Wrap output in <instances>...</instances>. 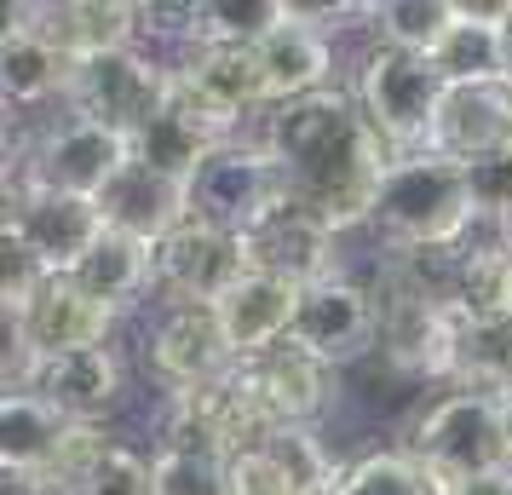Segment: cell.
I'll list each match as a JSON object with an SVG mask.
<instances>
[{"mask_svg": "<svg viewBox=\"0 0 512 495\" xmlns=\"http://www.w3.org/2000/svg\"><path fill=\"white\" fill-rule=\"evenodd\" d=\"M265 449H271V461L288 472V484L300 495H334L340 490V472L346 467L328 455V444L317 438V426H271Z\"/></svg>", "mask_w": 512, "mask_h": 495, "instance_id": "4dcf8cb0", "label": "cell"}, {"mask_svg": "<svg viewBox=\"0 0 512 495\" xmlns=\"http://www.w3.org/2000/svg\"><path fill=\"white\" fill-rule=\"evenodd\" d=\"M236 375L271 426H317V415L334 403V369L305 357L300 346H277L254 363H236Z\"/></svg>", "mask_w": 512, "mask_h": 495, "instance_id": "e0dca14e", "label": "cell"}, {"mask_svg": "<svg viewBox=\"0 0 512 495\" xmlns=\"http://www.w3.org/2000/svg\"><path fill=\"white\" fill-rule=\"evenodd\" d=\"M75 495H156V484H150V455H139L133 444L116 438L93 467L81 472Z\"/></svg>", "mask_w": 512, "mask_h": 495, "instance_id": "d6a6232c", "label": "cell"}, {"mask_svg": "<svg viewBox=\"0 0 512 495\" xmlns=\"http://www.w3.org/2000/svg\"><path fill=\"white\" fill-rule=\"evenodd\" d=\"M213 150H219V144L202 139V133H196L185 116H173L167 104H162V116L144 121L139 133H133V162H144V167H156V173H167L173 185H190V179L202 173V162H208Z\"/></svg>", "mask_w": 512, "mask_h": 495, "instance_id": "f1b7e54d", "label": "cell"}, {"mask_svg": "<svg viewBox=\"0 0 512 495\" xmlns=\"http://www.w3.org/2000/svg\"><path fill=\"white\" fill-rule=\"evenodd\" d=\"M144 363L162 380V392H190V386L225 380L236 369L213 306H162L150 323V340H144Z\"/></svg>", "mask_w": 512, "mask_h": 495, "instance_id": "5bb4252c", "label": "cell"}, {"mask_svg": "<svg viewBox=\"0 0 512 495\" xmlns=\"http://www.w3.org/2000/svg\"><path fill=\"white\" fill-rule=\"evenodd\" d=\"M334 495H449V484L420 467L409 449H369V455L346 461Z\"/></svg>", "mask_w": 512, "mask_h": 495, "instance_id": "f546056e", "label": "cell"}, {"mask_svg": "<svg viewBox=\"0 0 512 495\" xmlns=\"http://www.w3.org/2000/svg\"><path fill=\"white\" fill-rule=\"evenodd\" d=\"M449 317L455 323H512V254L495 242V225H484L461 242Z\"/></svg>", "mask_w": 512, "mask_h": 495, "instance_id": "d4e9b609", "label": "cell"}, {"mask_svg": "<svg viewBox=\"0 0 512 495\" xmlns=\"http://www.w3.org/2000/svg\"><path fill=\"white\" fill-rule=\"evenodd\" d=\"M288 346H300L305 357H317L323 369H351L363 357L380 352V306L374 288L357 283L351 271H334L323 283L300 288L294 300V323H288Z\"/></svg>", "mask_w": 512, "mask_h": 495, "instance_id": "52a82bcc", "label": "cell"}, {"mask_svg": "<svg viewBox=\"0 0 512 495\" xmlns=\"http://www.w3.org/2000/svg\"><path fill=\"white\" fill-rule=\"evenodd\" d=\"M432 150L461 167L512 156V81L484 75V81H449L432 127Z\"/></svg>", "mask_w": 512, "mask_h": 495, "instance_id": "9a60e30c", "label": "cell"}, {"mask_svg": "<svg viewBox=\"0 0 512 495\" xmlns=\"http://www.w3.org/2000/svg\"><path fill=\"white\" fill-rule=\"evenodd\" d=\"M185 196H190V219H208L219 231L242 236L282 196V173L265 156V144L248 133V139H236V144H219L202 162V173L185 185Z\"/></svg>", "mask_w": 512, "mask_h": 495, "instance_id": "4fadbf2b", "label": "cell"}, {"mask_svg": "<svg viewBox=\"0 0 512 495\" xmlns=\"http://www.w3.org/2000/svg\"><path fill=\"white\" fill-rule=\"evenodd\" d=\"M231 495H300L288 484V472L271 461V449H242L231 455Z\"/></svg>", "mask_w": 512, "mask_h": 495, "instance_id": "e575fe53", "label": "cell"}, {"mask_svg": "<svg viewBox=\"0 0 512 495\" xmlns=\"http://www.w3.org/2000/svg\"><path fill=\"white\" fill-rule=\"evenodd\" d=\"M98 213H104L110 231L156 248L162 236H173L190 219V196H185V185H173V179L156 173V167L127 162L116 179H110V190L98 196Z\"/></svg>", "mask_w": 512, "mask_h": 495, "instance_id": "ffe728a7", "label": "cell"}, {"mask_svg": "<svg viewBox=\"0 0 512 495\" xmlns=\"http://www.w3.org/2000/svg\"><path fill=\"white\" fill-rule=\"evenodd\" d=\"M52 271L35 254H29L24 242H12V236H0V300H6V317L12 311H24L35 294H41V283H47Z\"/></svg>", "mask_w": 512, "mask_h": 495, "instance_id": "836d02e7", "label": "cell"}, {"mask_svg": "<svg viewBox=\"0 0 512 495\" xmlns=\"http://www.w3.org/2000/svg\"><path fill=\"white\" fill-rule=\"evenodd\" d=\"M18 392H41L75 426H104V415L121 403V357L116 346L47 357V363L29 369V386H18Z\"/></svg>", "mask_w": 512, "mask_h": 495, "instance_id": "ac0fdd59", "label": "cell"}, {"mask_svg": "<svg viewBox=\"0 0 512 495\" xmlns=\"http://www.w3.org/2000/svg\"><path fill=\"white\" fill-rule=\"evenodd\" d=\"M12 12L29 18L70 64H93V58L139 47V6L127 0H24Z\"/></svg>", "mask_w": 512, "mask_h": 495, "instance_id": "2e32d148", "label": "cell"}, {"mask_svg": "<svg viewBox=\"0 0 512 495\" xmlns=\"http://www.w3.org/2000/svg\"><path fill=\"white\" fill-rule=\"evenodd\" d=\"M495 242H501V248H507V254H512V208L501 213V219H495Z\"/></svg>", "mask_w": 512, "mask_h": 495, "instance_id": "f35d334b", "label": "cell"}, {"mask_svg": "<svg viewBox=\"0 0 512 495\" xmlns=\"http://www.w3.org/2000/svg\"><path fill=\"white\" fill-rule=\"evenodd\" d=\"M397 449H409L426 472H438L443 484H466V478L512 467L507 438H501V415H495V392H466V386H449L443 398L426 403L409 421V438Z\"/></svg>", "mask_w": 512, "mask_h": 495, "instance_id": "277c9868", "label": "cell"}, {"mask_svg": "<svg viewBox=\"0 0 512 495\" xmlns=\"http://www.w3.org/2000/svg\"><path fill=\"white\" fill-rule=\"evenodd\" d=\"M110 231L93 196H70V190H47L29 179H6V225L0 236L24 242L52 277H70L75 265L93 254V242Z\"/></svg>", "mask_w": 512, "mask_h": 495, "instance_id": "30bf717a", "label": "cell"}, {"mask_svg": "<svg viewBox=\"0 0 512 495\" xmlns=\"http://www.w3.org/2000/svg\"><path fill=\"white\" fill-rule=\"evenodd\" d=\"M294 300H300V288H294V283L265 277V271H248V277H242V283L213 306V317H219V329H225V340H231L236 363H254V357L288 346Z\"/></svg>", "mask_w": 512, "mask_h": 495, "instance_id": "44dd1931", "label": "cell"}, {"mask_svg": "<svg viewBox=\"0 0 512 495\" xmlns=\"http://www.w3.org/2000/svg\"><path fill=\"white\" fill-rule=\"evenodd\" d=\"M248 277V248L236 231L208 219H185L156 242V300L162 306H219Z\"/></svg>", "mask_w": 512, "mask_h": 495, "instance_id": "7c38bea8", "label": "cell"}, {"mask_svg": "<svg viewBox=\"0 0 512 495\" xmlns=\"http://www.w3.org/2000/svg\"><path fill=\"white\" fill-rule=\"evenodd\" d=\"M340 242L346 236L334 231L323 213H311L305 202H294L288 190L242 231L248 271L282 277V283H294V288H311V283H323V277H334V271H346L340 265Z\"/></svg>", "mask_w": 512, "mask_h": 495, "instance_id": "8fae6325", "label": "cell"}, {"mask_svg": "<svg viewBox=\"0 0 512 495\" xmlns=\"http://www.w3.org/2000/svg\"><path fill=\"white\" fill-rule=\"evenodd\" d=\"M167 87H173V64L156 58L150 47H127V52H110V58H93V64H75L64 110L133 139L144 121L162 116Z\"/></svg>", "mask_w": 512, "mask_h": 495, "instance_id": "9c48e42d", "label": "cell"}, {"mask_svg": "<svg viewBox=\"0 0 512 495\" xmlns=\"http://www.w3.org/2000/svg\"><path fill=\"white\" fill-rule=\"evenodd\" d=\"M449 495H512V467L484 472V478H466V484H449Z\"/></svg>", "mask_w": 512, "mask_h": 495, "instance_id": "d590c367", "label": "cell"}, {"mask_svg": "<svg viewBox=\"0 0 512 495\" xmlns=\"http://www.w3.org/2000/svg\"><path fill=\"white\" fill-rule=\"evenodd\" d=\"M150 484H156V495H231V461L156 449L150 455Z\"/></svg>", "mask_w": 512, "mask_h": 495, "instance_id": "1f68e13d", "label": "cell"}, {"mask_svg": "<svg viewBox=\"0 0 512 495\" xmlns=\"http://www.w3.org/2000/svg\"><path fill=\"white\" fill-rule=\"evenodd\" d=\"M443 93H449V81L420 52L369 47L351 64V98H357L363 121L374 127V139L386 144V156H420V150H432Z\"/></svg>", "mask_w": 512, "mask_h": 495, "instance_id": "3957f363", "label": "cell"}, {"mask_svg": "<svg viewBox=\"0 0 512 495\" xmlns=\"http://www.w3.org/2000/svg\"><path fill=\"white\" fill-rule=\"evenodd\" d=\"M288 18H294V0H196V47H242V52H254L259 41L277 35Z\"/></svg>", "mask_w": 512, "mask_h": 495, "instance_id": "83f0119b", "label": "cell"}, {"mask_svg": "<svg viewBox=\"0 0 512 495\" xmlns=\"http://www.w3.org/2000/svg\"><path fill=\"white\" fill-rule=\"evenodd\" d=\"M121 311L98 306L87 288H75L70 277H47L41 294L24 311L6 317V392L29 386V369L64 352H87V346H110Z\"/></svg>", "mask_w": 512, "mask_h": 495, "instance_id": "5b68a950", "label": "cell"}, {"mask_svg": "<svg viewBox=\"0 0 512 495\" xmlns=\"http://www.w3.org/2000/svg\"><path fill=\"white\" fill-rule=\"evenodd\" d=\"M259 58V75H265V98L271 110L277 104H300V98H317V93H334V35L323 24H311L300 6L294 18L265 35L254 47Z\"/></svg>", "mask_w": 512, "mask_h": 495, "instance_id": "d6986e66", "label": "cell"}, {"mask_svg": "<svg viewBox=\"0 0 512 495\" xmlns=\"http://www.w3.org/2000/svg\"><path fill=\"white\" fill-rule=\"evenodd\" d=\"M271 438V421L259 415V403L248 398L242 375L208 380L190 392H167L162 409V438L156 449H179V455H208V461H231L242 449H259Z\"/></svg>", "mask_w": 512, "mask_h": 495, "instance_id": "8992f818", "label": "cell"}, {"mask_svg": "<svg viewBox=\"0 0 512 495\" xmlns=\"http://www.w3.org/2000/svg\"><path fill=\"white\" fill-rule=\"evenodd\" d=\"M75 81V64L52 47L41 29L6 12V35H0V93H6V110H47V104H64Z\"/></svg>", "mask_w": 512, "mask_h": 495, "instance_id": "7402d4cb", "label": "cell"}, {"mask_svg": "<svg viewBox=\"0 0 512 495\" xmlns=\"http://www.w3.org/2000/svg\"><path fill=\"white\" fill-rule=\"evenodd\" d=\"M501 6H455V24L443 35V47L432 52L443 81H484V75H507L501 70Z\"/></svg>", "mask_w": 512, "mask_h": 495, "instance_id": "484cf974", "label": "cell"}, {"mask_svg": "<svg viewBox=\"0 0 512 495\" xmlns=\"http://www.w3.org/2000/svg\"><path fill=\"white\" fill-rule=\"evenodd\" d=\"M133 162V139H121L98 121L64 110L58 121H47L29 150H18V167L6 179H29L47 190H70V196H104L110 179Z\"/></svg>", "mask_w": 512, "mask_h": 495, "instance_id": "ba28073f", "label": "cell"}, {"mask_svg": "<svg viewBox=\"0 0 512 495\" xmlns=\"http://www.w3.org/2000/svg\"><path fill=\"white\" fill-rule=\"evenodd\" d=\"M455 6L461 0H369L363 6V29L374 35V47L432 58L443 47L449 24H455Z\"/></svg>", "mask_w": 512, "mask_h": 495, "instance_id": "4316f807", "label": "cell"}, {"mask_svg": "<svg viewBox=\"0 0 512 495\" xmlns=\"http://www.w3.org/2000/svg\"><path fill=\"white\" fill-rule=\"evenodd\" d=\"M489 219L472 190V167L449 162L438 150L392 156L374 190L369 236H380L386 254H420V248H455Z\"/></svg>", "mask_w": 512, "mask_h": 495, "instance_id": "7a4b0ae2", "label": "cell"}, {"mask_svg": "<svg viewBox=\"0 0 512 495\" xmlns=\"http://www.w3.org/2000/svg\"><path fill=\"white\" fill-rule=\"evenodd\" d=\"M495 415H501V438H507V461H512V386L495 392Z\"/></svg>", "mask_w": 512, "mask_h": 495, "instance_id": "8d00e7d4", "label": "cell"}, {"mask_svg": "<svg viewBox=\"0 0 512 495\" xmlns=\"http://www.w3.org/2000/svg\"><path fill=\"white\" fill-rule=\"evenodd\" d=\"M254 139L277 162L282 190L294 202L323 213L340 236L369 231L374 190H380V173L392 156L374 139V127L363 121L351 93L334 87V93L300 98V104H277V110H265Z\"/></svg>", "mask_w": 512, "mask_h": 495, "instance_id": "6da1fadb", "label": "cell"}, {"mask_svg": "<svg viewBox=\"0 0 512 495\" xmlns=\"http://www.w3.org/2000/svg\"><path fill=\"white\" fill-rule=\"evenodd\" d=\"M501 70H507V81H512V0L501 6Z\"/></svg>", "mask_w": 512, "mask_h": 495, "instance_id": "74e56055", "label": "cell"}, {"mask_svg": "<svg viewBox=\"0 0 512 495\" xmlns=\"http://www.w3.org/2000/svg\"><path fill=\"white\" fill-rule=\"evenodd\" d=\"M75 288H87L98 306L110 311H139L144 300H156V248L150 242H133L121 231H104L93 242V254L70 271Z\"/></svg>", "mask_w": 512, "mask_h": 495, "instance_id": "603a6c76", "label": "cell"}, {"mask_svg": "<svg viewBox=\"0 0 512 495\" xmlns=\"http://www.w3.org/2000/svg\"><path fill=\"white\" fill-rule=\"evenodd\" d=\"M70 426L41 392H6L0 398V467L6 478H52L58 449Z\"/></svg>", "mask_w": 512, "mask_h": 495, "instance_id": "cb8c5ba5", "label": "cell"}]
</instances>
